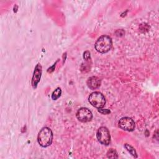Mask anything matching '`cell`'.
<instances>
[{
  "label": "cell",
  "instance_id": "cell-1",
  "mask_svg": "<svg viewBox=\"0 0 159 159\" xmlns=\"http://www.w3.org/2000/svg\"><path fill=\"white\" fill-rule=\"evenodd\" d=\"M94 46L97 52L101 53H107L112 48V39L108 35H102L98 39Z\"/></svg>",
  "mask_w": 159,
  "mask_h": 159
},
{
  "label": "cell",
  "instance_id": "cell-2",
  "mask_svg": "<svg viewBox=\"0 0 159 159\" xmlns=\"http://www.w3.org/2000/svg\"><path fill=\"white\" fill-rule=\"evenodd\" d=\"M52 140L53 133L52 130L47 127H43L37 136V141L39 145L43 147H47L52 144Z\"/></svg>",
  "mask_w": 159,
  "mask_h": 159
},
{
  "label": "cell",
  "instance_id": "cell-3",
  "mask_svg": "<svg viewBox=\"0 0 159 159\" xmlns=\"http://www.w3.org/2000/svg\"><path fill=\"white\" fill-rule=\"evenodd\" d=\"M88 100L89 103L93 106L98 109L103 107L106 104V99L102 93L98 91L92 93L89 95Z\"/></svg>",
  "mask_w": 159,
  "mask_h": 159
},
{
  "label": "cell",
  "instance_id": "cell-4",
  "mask_svg": "<svg viewBox=\"0 0 159 159\" xmlns=\"http://www.w3.org/2000/svg\"><path fill=\"white\" fill-rule=\"evenodd\" d=\"M98 141L103 145H107L111 142V135L109 130L106 127H101L97 131Z\"/></svg>",
  "mask_w": 159,
  "mask_h": 159
},
{
  "label": "cell",
  "instance_id": "cell-5",
  "mask_svg": "<svg viewBox=\"0 0 159 159\" xmlns=\"http://www.w3.org/2000/svg\"><path fill=\"white\" fill-rule=\"evenodd\" d=\"M77 119L82 122H87L90 121L93 118V114L91 111L86 107L80 108L76 112Z\"/></svg>",
  "mask_w": 159,
  "mask_h": 159
},
{
  "label": "cell",
  "instance_id": "cell-6",
  "mask_svg": "<svg viewBox=\"0 0 159 159\" xmlns=\"http://www.w3.org/2000/svg\"><path fill=\"white\" fill-rule=\"evenodd\" d=\"M119 127L127 131H133L135 128V122L132 119L128 117L121 118L118 122Z\"/></svg>",
  "mask_w": 159,
  "mask_h": 159
},
{
  "label": "cell",
  "instance_id": "cell-7",
  "mask_svg": "<svg viewBox=\"0 0 159 159\" xmlns=\"http://www.w3.org/2000/svg\"><path fill=\"white\" fill-rule=\"evenodd\" d=\"M42 74V66L40 64H37L35 68V70L34 71V75L32 80V84L34 88L37 87L38 83L39 82Z\"/></svg>",
  "mask_w": 159,
  "mask_h": 159
},
{
  "label": "cell",
  "instance_id": "cell-8",
  "mask_svg": "<svg viewBox=\"0 0 159 159\" xmlns=\"http://www.w3.org/2000/svg\"><path fill=\"white\" fill-rule=\"evenodd\" d=\"M101 83V80L97 76H91L87 80V85L91 89L98 88Z\"/></svg>",
  "mask_w": 159,
  "mask_h": 159
},
{
  "label": "cell",
  "instance_id": "cell-9",
  "mask_svg": "<svg viewBox=\"0 0 159 159\" xmlns=\"http://www.w3.org/2000/svg\"><path fill=\"white\" fill-rule=\"evenodd\" d=\"M124 147L125 148L127 149V150L135 158H137V153H136V151L134 149V148H133L131 145L127 144V143H125L124 145Z\"/></svg>",
  "mask_w": 159,
  "mask_h": 159
},
{
  "label": "cell",
  "instance_id": "cell-10",
  "mask_svg": "<svg viewBox=\"0 0 159 159\" xmlns=\"http://www.w3.org/2000/svg\"><path fill=\"white\" fill-rule=\"evenodd\" d=\"M107 157L108 158H118L117 152L114 149H113V148H111L107 152Z\"/></svg>",
  "mask_w": 159,
  "mask_h": 159
},
{
  "label": "cell",
  "instance_id": "cell-11",
  "mask_svg": "<svg viewBox=\"0 0 159 159\" xmlns=\"http://www.w3.org/2000/svg\"><path fill=\"white\" fill-rule=\"evenodd\" d=\"M61 90L60 88H57L56 89H55V91L53 92L52 94V98L53 100H56L61 95Z\"/></svg>",
  "mask_w": 159,
  "mask_h": 159
},
{
  "label": "cell",
  "instance_id": "cell-12",
  "mask_svg": "<svg viewBox=\"0 0 159 159\" xmlns=\"http://www.w3.org/2000/svg\"><path fill=\"white\" fill-rule=\"evenodd\" d=\"M83 58L85 60H88L90 59V53L88 51H86L83 54Z\"/></svg>",
  "mask_w": 159,
  "mask_h": 159
},
{
  "label": "cell",
  "instance_id": "cell-13",
  "mask_svg": "<svg viewBox=\"0 0 159 159\" xmlns=\"http://www.w3.org/2000/svg\"><path fill=\"white\" fill-rule=\"evenodd\" d=\"M98 111L100 112L101 113L104 114H107L110 113V111L109 110H108V109H101V108L98 109Z\"/></svg>",
  "mask_w": 159,
  "mask_h": 159
}]
</instances>
